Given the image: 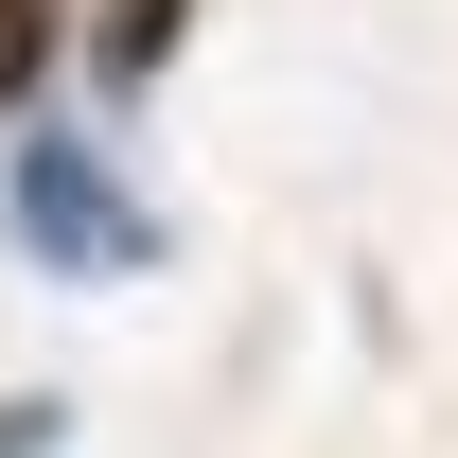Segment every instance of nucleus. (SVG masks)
<instances>
[{
	"label": "nucleus",
	"instance_id": "obj_4",
	"mask_svg": "<svg viewBox=\"0 0 458 458\" xmlns=\"http://www.w3.org/2000/svg\"><path fill=\"white\" fill-rule=\"evenodd\" d=\"M0 458H54V405H36V388L0 405Z\"/></svg>",
	"mask_w": 458,
	"mask_h": 458
},
{
	"label": "nucleus",
	"instance_id": "obj_3",
	"mask_svg": "<svg viewBox=\"0 0 458 458\" xmlns=\"http://www.w3.org/2000/svg\"><path fill=\"white\" fill-rule=\"evenodd\" d=\"M36 54H54V0H0V106L36 89Z\"/></svg>",
	"mask_w": 458,
	"mask_h": 458
},
{
	"label": "nucleus",
	"instance_id": "obj_1",
	"mask_svg": "<svg viewBox=\"0 0 458 458\" xmlns=\"http://www.w3.org/2000/svg\"><path fill=\"white\" fill-rule=\"evenodd\" d=\"M0 229H18L54 283H141V265H159V212H141L89 141H18V159H0Z\"/></svg>",
	"mask_w": 458,
	"mask_h": 458
},
{
	"label": "nucleus",
	"instance_id": "obj_2",
	"mask_svg": "<svg viewBox=\"0 0 458 458\" xmlns=\"http://www.w3.org/2000/svg\"><path fill=\"white\" fill-rule=\"evenodd\" d=\"M159 54H176V0H106V89H141Z\"/></svg>",
	"mask_w": 458,
	"mask_h": 458
}]
</instances>
